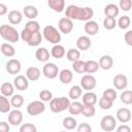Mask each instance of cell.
Segmentation results:
<instances>
[{
	"mask_svg": "<svg viewBox=\"0 0 132 132\" xmlns=\"http://www.w3.org/2000/svg\"><path fill=\"white\" fill-rule=\"evenodd\" d=\"M80 113L82 116H85L86 118H92L96 113V108H95L94 105H85V104H82V108H81Z\"/></svg>",
	"mask_w": 132,
	"mask_h": 132,
	"instance_id": "obj_39",
	"label": "cell"
},
{
	"mask_svg": "<svg viewBox=\"0 0 132 132\" xmlns=\"http://www.w3.org/2000/svg\"><path fill=\"white\" fill-rule=\"evenodd\" d=\"M59 79L64 85L70 84L72 81V79H73V73H72V71L70 69H68V68L62 69L59 72Z\"/></svg>",
	"mask_w": 132,
	"mask_h": 132,
	"instance_id": "obj_21",
	"label": "cell"
},
{
	"mask_svg": "<svg viewBox=\"0 0 132 132\" xmlns=\"http://www.w3.org/2000/svg\"><path fill=\"white\" fill-rule=\"evenodd\" d=\"M112 105H113V102L108 100V99H106V98H104V97H101L99 99V106L102 109H105V110L106 109H110L112 107Z\"/></svg>",
	"mask_w": 132,
	"mask_h": 132,
	"instance_id": "obj_45",
	"label": "cell"
},
{
	"mask_svg": "<svg viewBox=\"0 0 132 132\" xmlns=\"http://www.w3.org/2000/svg\"><path fill=\"white\" fill-rule=\"evenodd\" d=\"M132 6V1L131 0H120L119 2V8L123 9L124 11H129Z\"/></svg>",
	"mask_w": 132,
	"mask_h": 132,
	"instance_id": "obj_47",
	"label": "cell"
},
{
	"mask_svg": "<svg viewBox=\"0 0 132 132\" xmlns=\"http://www.w3.org/2000/svg\"><path fill=\"white\" fill-rule=\"evenodd\" d=\"M40 75H41V72H40V69L38 67L31 66L26 70V77L28 80L35 81V80L39 79Z\"/></svg>",
	"mask_w": 132,
	"mask_h": 132,
	"instance_id": "obj_20",
	"label": "cell"
},
{
	"mask_svg": "<svg viewBox=\"0 0 132 132\" xmlns=\"http://www.w3.org/2000/svg\"><path fill=\"white\" fill-rule=\"evenodd\" d=\"M120 99L124 104H127V105L131 104L132 103V91L127 90V91L122 92V94L120 96Z\"/></svg>",
	"mask_w": 132,
	"mask_h": 132,
	"instance_id": "obj_41",
	"label": "cell"
},
{
	"mask_svg": "<svg viewBox=\"0 0 132 132\" xmlns=\"http://www.w3.org/2000/svg\"><path fill=\"white\" fill-rule=\"evenodd\" d=\"M98 64H99V68H101L103 70H109V69H111V67L113 65V59L109 55H103L99 59Z\"/></svg>",
	"mask_w": 132,
	"mask_h": 132,
	"instance_id": "obj_16",
	"label": "cell"
},
{
	"mask_svg": "<svg viewBox=\"0 0 132 132\" xmlns=\"http://www.w3.org/2000/svg\"><path fill=\"white\" fill-rule=\"evenodd\" d=\"M47 5L56 12H62L65 9V1L64 0H48Z\"/></svg>",
	"mask_w": 132,
	"mask_h": 132,
	"instance_id": "obj_23",
	"label": "cell"
},
{
	"mask_svg": "<svg viewBox=\"0 0 132 132\" xmlns=\"http://www.w3.org/2000/svg\"><path fill=\"white\" fill-rule=\"evenodd\" d=\"M21 38L30 46H37L42 41V35H41L40 31L34 32V33H29L23 29L21 32Z\"/></svg>",
	"mask_w": 132,
	"mask_h": 132,
	"instance_id": "obj_4",
	"label": "cell"
},
{
	"mask_svg": "<svg viewBox=\"0 0 132 132\" xmlns=\"http://www.w3.org/2000/svg\"><path fill=\"white\" fill-rule=\"evenodd\" d=\"M112 84L117 90H124L128 86V78L124 74H117L112 79Z\"/></svg>",
	"mask_w": 132,
	"mask_h": 132,
	"instance_id": "obj_14",
	"label": "cell"
},
{
	"mask_svg": "<svg viewBox=\"0 0 132 132\" xmlns=\"http://www.w3.org/2000/svg\"><path fill=\"white\" fill-rule=\"evenodd\" d=\"M97 101L98 98L94 92H87L82 95V104L85 105H95Z\"/></svg>",
	"mask_w": 132,
	"mask_h": 132,
	"instance_id": "obj_26",
	"label": "cell"
},
{
	"mask_svg": "<svg viewBox=\"0 0 132 132\" xmlns=\"http://www.w3.org/2000/svg\"><path fill=\"white\" fill-rule=\"evenodd\" d=\"M23 20V14L20 10H11L8 12V21L12 25H18L22 22Z\"/></svg>",
	"mask_w": 132,
	"mask_h": 132,
	"instance_id": "obj_27",
	"label": "cell"
},
{
	"mask_svg": "<svg viewBox=\"0 0 132 132\" xmlns=\"http://www.w3.org/2000/svg\"><path fill=\"white\" fill-rule=\"evenodd\" d=\"M116 126H117V121L113 116H110V114L104 116L100 121V127L105 132L113 131L116 129Z\"/></svg>",
	"mask_w": 132,
	"mask_h": 132,
	"instance_id": "obj_6",
	"label": "cell"
},
{
	"mask_svg": "<svg viewBox=\"0 0 132 132\" xmlns=\"http://www.w3.org/2000/svg\"><path fill=\"white\" fill-rule=\"evenodd\" d=\"M130 24H131V19L129 15H122L117 22V25L119 26V28L123 30L128 29L130 27Z\"/></svg>",
	"mask_w": 132,
	"mask_h": 132,
	"instance_id": "obj_38",
	"label": "cell"
},
{
	"mask_svg": "<svg viewBox=\"0 0 132 132\" xmlns=\"http://www.w3.org/2000/svg\"><path fill=\"white\" fill-rule=\"evenodd\" d=\"M0 92H1V95L5 96V97H11L13 95V92H14V87L12 84L6 81V82H3L0 87Z\"/></svg>",
	"mask_w": 132,
	"mask_h": 132,
	"instance_id": "obj_30",
	"label": "cell"
},
{
	"mask_svg": "<svg viewBox=\"0 0 132 132\" xmlns=\"http://www.w3.org/2000/svg\"><path fill=\"white\" fill-rule=\"evenodd\" d=\"M62 125L63 127L66 129V130H73L74 128H76L77 126V122L74 118L72 117H66L63 119V122H62Z\"/></svg>",
	"mask_w": 132,
	"mask_h": 132,
	"instance_id": "obj_35",
	"label": "cell"
},
{
	"mask_svg": "<svg viewBox=\"0 0 132 132\" xmlns=\"http://www.w3.org/2000/svg\"><path fill=\"white\" fill-rule=\"evenodd\" d=\"M13 87L19 91H26L29 87V80L25 75H16L13 79Z\"/></svg>",
	"mask_w": 132,
	"mask_h": 132,
	"instance_id": "obj_13",
	"label": "cell"
},
{
	"mask_svg": "<svg viewBox=\"0 0 132 132\" xmlns=\"http://www.w3.org/2000/svg\"><path fill=\"white\" fill-rule=\"evenodd\" d=\"M124 39H125V42H126L129 46H132V30H128V31L125 33Z\"/></svg>",
	"mask_w": 132,
	"mask_h": 132,
	"instance_id": "obj_49",
	"label": "cell"
},
{
	"mask_svg": "<svg viewBox=\"0 0 132 132\" xmlns=\"http://www.w3.org/2000/svg\"><path fill=\"white\" fill-rule=\"evenodd\" d=\"M82 94V89L80 88V86H77V85H74L70 88L69 90V93H68V96H69V99H78Z\"/></svg>",
	"mask_w": 132,
	"mask_h": 132,
	"instance_id": "obj_34",
	"label": "cell"
},
{
	"mask_svg": "<svg viewBox=\"0 0 132 132\" xmlns=\"http://www.w3.org/2000/svg\"><path fill=\"white\" fill-rule=\"evenodd\" d=\"M93 14H94V10L91 7H88V6L81 7V11H80V15H79L78 21H85V22L91 21Z\"/></svg>",
	"mask_w": 132,
	"mask_h": 132,
	"instance_id": "obj_31",
	"label": "cell"
},
{
	"mask_svg": "<svg viewBox=\"0 0 132 132\" xmlns=\"http://www.w3.org/2000/svg\"><path fill=\"white\" fill-rule=\"evenodd\" d=\"M42 74L46 78H50V79L56 78L58 76V74H59V68L55 63L47 62L42 67Z\"/></svg>",
	"mask_w": 132,
	"mask_h": 132,
	"instance_id": "obj_7",
	"label": "cell"
},
{
	"mask_svg": "<svg viewBox=\"0 0 132 132\" xmlns=\"http://www.w3.org/2000/svg\"><path fill=\"white\" fill-rule=\"evenodd\" d=\"M76 46L80 51H88L91 47V39L87 35H81L76 40Z\"/></svg>",
	"mask_w": 132,
	"mask_h": 132,
	"instance_id": "obj_19",
	"label": "cell"
},
{
	"mask_svg": "<svg viewBox=\"0 0 132 132\" xmlns=\"http://www.w3.org/2000/svg\"><path fill=\"white\" fill-rule=\"evenodd\" d=\"M72 69L76 73H85V61H81L80 59L72 63Z\"/></svg>",
	"mask_w": 132,
	"mask_h": 132,
	"instance_id": "obj_42",
	"label": "cell"
},
{
	"mask_svg": "<svg viewBox=\"0 0 132 132\" xmlns=\"http://www.w3.org/2000/svg\"><path fill=\"white\" fill-rule=\"evenodd\" d=\"M77 132H92V127L88 123H81L77 127Z\"/></svg>",
	"mask_w": 132,
	"mask_h": 132,
	"instance_id": "obj_48",
	"label": "cell"
},
{
	"mask_svg": "<svg viewBox=\"0 0 132 132\" xmlns=\"http://www.w3.org/2000/svg\"><path fill=\"white\" fill-rule=\"evenodd\" d=\"M66 58H67L68 61H70V62L73 63V62L79 60V58H80V53H79V51L76 50V48H69V50L67 51V53H66Z\"/></svg>",
	"mask_w": 132,
	"mask_h": 132,
	"instance_id": "obj_37",
	"label": "cell"
},
{
	"mask_svg": "<svg viewBox=\"0 0 132 132\" xmlns=\"http://www.w3.org/2000/svg\"><path fill=\"white\" fill-rule=\"evenodd\" d=\"M117 96H118L117 91L114 89H112V88L105 89L104 92H103V95H102V97H104V98H106V99H108V100H110L112 102L117 99Z\"/></svg>",
	"mask_w": 132,
	"mask_h": 132,
	"instance_id": "obj_40",
	"label": "cell"
},
{
	"mask_svg": "<svg viewBox=\"0 0 132 132\" xmlns=\"http://www.w3.org/2000/svg\"><path fill=\"white\" fill-rule=\"evenodd\" d=\"M81 108H82V103H80L78 101H73V102H70L68 111L72 116H77L81 112Z\"/></svg>",
	"mask_w": 132,
	"mask_h": 132,
	"instance_id": "obj_33",
	"label": "cell"
},
{
	"mask_svg": "<svg viewBox=\"0 0 132 132\" xmlns=\"http://www.w3.org/2000/svg\"><path fill=\"white\" fill-rule=\"evenodd\" d=\"M66 55L65 47L61 44H55L51 50V56L56 59H61Z\"/></svg>",
	"mask_w": 132,
	"mask_h": 132,
	"instance_id": "obj_28",
	"label": "cell"
},
{
	"mask_svg": "<svg viewBox=\"0 0 132 132\" xmlns=\"http://www.w3.org/2000/svg\"><path fill=\"white\" fill-rule=\"evenodd\" d=\"M117 26V21L113 18H105L103 20V27L106 30H112Z\"/></svg>",
	"mask_w": 132,
	"mask_h": 132,
	"instance_id": "obj_43",
	"label": "cell"
},
{
	"mask_svg": "<svg viewBox=\"0 0 132 132\" xmlns=\"http://www.w3.org/2000/svg\"><path fill=\"white\" fill-rule=\"evenodd\" d=\"M58 28L61 33L69 34L73 29V21L67 19V18H61L58 22Z\"/></svg>",
	"mask_w": 132,
	"mask_h": 132,
	"instance_id": "obj_10",
	"label": "cell"
},
{
	"mask_svg": "<svg viewBox=\"0 0 132 132\" xmlns=\"http://www.w3.org/2000/svg\"><path fill=\"white\" fill-rule=\"evenodd\" d=\"M10 108H11V105L8 98L3 95H0V112L7 113L10 111Z\"/></svg>",
	"mask_w": 132,
	"mask_h": 132,
	"instance_id": "obj_32",
	"label": "cell"
},
{
	"mask_svg": "<svg viewBox=\"0 0 132 132\" xmlns=\"http://www.w3.org/2000/svg\"><path fill=\"white\" fill-rule=\"evenodd\" d=\"M84 29H85V32H86L88 35L94 36V35H96V34L98 33V31H99V25L97 24V22L91 20V21L86 22V24H85V26H84Z\"/></svg>",
	"mask_w": 132,
	"mask_h": 132,
	"instance_id": "obj_18",
	"label": "cell"
},
{
	"mask_svg": "<svg viewBox=\"0 0 132 132\" xmlns=\"http://www.w3.org/2000/svg\"><path fill=\"white\" fill-rule=\"evenodd\" d=\"M23 13L24 15L29 19L30 21H34L37 15H38V9L34 6V5H31V4H28L26 6H24V9H23Z\"/></svg>",
	"mask_w": 132,
	"mask_h": 132,
	"instance_id": "obj_17",
	"label": "cell"
},
{
	"mask_svg": "<svg viewBox=\"0 0 132 132\" xmlns=\"http://www.w3.org/2000/svg\"><path fill=\"white\" fill-rule=\"evenodd\" d=\"M20 132H37V128L31 123H25L20 127Z\"/></svg>",
	"mask_w": 132,
	"mask_h": 132,
	"instance_id": "obj_46",
	"label": "cell"
},
{
	"mask_svg": "<svg viewBox=\"0 0 132 132\" xmlns=\"http://www.w3.org/2000/svg\"><path fill=\"white\" fill-rule=\"evenodd\" d=\"M97 85L96 78L92 74H85L80 78V88L86 91H92Z\"/></svg>",
	"mask_w": 132,
	"mask_h": 132,
	"instance_id": "obj_8",
	"label": "cell"
},
{
	"mask_svg": "<svg viewBox=\"0 0 132 132\" xmlns=\"http://www.w3.org/2000/svg\"><path fill=\"white\" fill-rule=\"evenodd\" d=\"M0 36L4 40H6L10 43H15L20 39L19 32L16 31L15 28H13L10 25H1L0 26Z\"/></svg>",
	"mask_w": 132,
	"mask_h": 132,
	"instance_id": "obj_1",
	"label": "cell"
},
{
	"mask_svg": "<svg viewBox=\"0 0 132 132\" xmlns=\"http://www.w3.org/2000/svg\"><path fill=\"white\" fill-rule=\"evenodd\" d=\"M60 132H66V131H60Z\"/></svg>",
	"mask_w": 132,
	"mask_h": 132,
	"instance_id": "obj_53",
	"label": "cell"
},
{
	"mask_svg": "<svg viewBox=\"0 0 132 132\" xmlns=\"http://www.w3.org/2000/svg\"><path fill=\"white\" fill-rule=\"evenodd\" d=\"M80 11H81V7L71 4L68 5L65 9V18L73 21V20H79V15H80Z\"/></svg>",
	"mask_w": 132,
	"mask_h": 132,
	"instance_id": "obj_9",
	"label": "cell"
},
{
	"mask_svg": "<svg viewBox=\"0 0 132 132\" xmlns=\"http://www.w3.org/2000/svg\"><path fill=\"white\" fill-rule=\"evenodd\" d=\"M5 68L9 74H18L22 69V64L18 59H10L7 61Z\"/></svg>",
	"mask_w": 132,
	"mask_h": 132,
	"instance_id": "obj_11",
	"label": "cell"
},
{
	"mask_svg": "<svg viewBox=\"0 0 132 132\" xmlns=\"http://www.w3.org/2000/svg\"><path fill=\"white\" fill-rule=\"evenodd\" d=\"M117 120L123 124L128 123L131 120V110L127 107H122L117 110Z\"/></svg>",
	"mask_w": 132,
	"mask_h": 132,
	"instance_id": "obj_15",
	"label": "cell"
},
{
	"mask_svg": "<svg viewBox=\"0 0 132 132\" xmlns=\"http://www.w3.org/2000/svg\"><path fill=\"white\" fill-rule=\"evenodd\" d=\"M9 101H10V105L18 109V107H21L24 104V97L21 94H13Z\"/></svg>",
	"mask_w": 132,
	"mask_h": 132,
	"instance_id": "obj_36",
	"label": "cell"
},
{
	"mask_svg": "<svg viewBox=\"0 0 132 132\" xmlns=\"http://www.w3.org/2000/svg\"><path fill=\"white\" fill-rule=\"evenodd\" d=\"M10 126L7 122H0V132H9Z\"/></svg>",
	"mask_w": 132,
	"mask_h": 132,
	"instance_id": "obj_51",
	"label": "cell"
},
{
	"mask_svg": "<svg viewBox=\"0 0 132 132\" xmlns=\"http://www.w3.org/2000/svg\"><path fill=\"white\" fill-rule=\"evenodd\" d=\"M39 99L40 101L42 102H47V101H51L53 99V94L51 91L48 90H42L40 93H39Z\"/></svg>",
	"mask_w": 132,
	"mask_h": 132,
	"instance_id": "obj_44",
	"label": "cell"
},
{
	"mask_svg": "<svg viewBox=\"0 0 132 132\" xmlns=\"http://www.w3.org/2000/svg\"><path fill=\"white\" fill-rule=\"evenodd\" d=\"M23 121V113L19 109L10 110L8 113V124L12 126H19Z\"/></svg>",
	"mask_w": 132,
	"mask_h": 132,
	"instance_id": "obj_12",
	"label": "cell"
},
{
	"mask_svg": "<svg viewBox=\"0 0 132 132\" xmlns=\"http://www.w3.org/2000/svg\"><path fill=\"white\" fill-rule=\"evenodd\" d=\"M35 58L39 62H47L50 59V52L45 47H38L35 52Z\"/></svg>",
	"mask_w": 132,
	"mask_h": 132,
	"instance_id": "obj_25",
	"label": "cell"
},
{
	"mask_svg": "<svg viewBox=\"0 0 132 132\" xmlns=\"http://www.w3.org/2000/svg\"><path fill=\"white\" fill-rule=\"evenodd\" d=\"M42 36L46 41L53 43L54 45L59 44V42L61 41V33L58 31V29H56L52 25H47L43 28Z\"/></svg>",
	"mask_w": 132,
	"mask_h": 132,
	"instance_id": "obj_3",
	"label": "cell"
},
{
	"mask_svg": "<svg viewBox=\"0 0 132 132\" xmlns=\"http://www.w3.org/2000/svg\"><path fill=\"white\" fill-rule=\"evenodd\" d=\"M44 110H45L44 102H42L40 100L32 101L27 105V112L30 116H38V114L42 113Z\"/></svg>",
	"mask_w": 132,
	"mask_h": 132,
	"instance_id": "obj_5",
	"label": "cell"
},
{
	"mask_svg": "<svg viewBox=\"0 0 132 132\" xmlns=\"http://www.w3.org/2000/svg\"><path fill=\"white\" fill-rule=\"evenodd\" d=\"M70 105V99L68 97H57L50 101V108L53 112L59 113L68 109Z\"/></svg>",
	"mask_w": 132,
	"mask_h": 132,
	"instance_id": "obj_2",
	"label": "cell"
},
{
	"mask_svg": "<svg viewBox=\"0 0 132 132\" xmlns=\"http://www.w3.org/2000/svg\"><path fill=\"white\" fill-rule=\"evenodd\" d=\"M116 132H131V128L126 124H122L117 128Z\"/></svg>",
	"mask_w": 132,
	"mask_h": 132,
	"instance_id": "obj_50",
	"label": "cell"
},
{
	"mask_svg": "<svg viewBox=\"0 0 132 132\" xmlns=\"http://www.w3.org/2000/svg\"><path fill=\"white\" fill-rule=\"evenodd\" d=\"M0 51L1 53L5 56V57H8V58H11L15 55V48L12 44L8 43V42H4L0 45Z\"/></svg>",
	"mask_w": 132,
	"mask_h": 132,
	"instance_id": "obj_24",
	"label": "cell"
},
{
	"mask_svg": "<svg viewBox=\"0 0 132 132\" xmlns=\"http://www.w3.org/2000/svg\"><path fill=\"white\" fill-rule=\"evenodd\" d=\"M99 69V64L98 62L94 61V60H88L85 61V72L88 74H93L95 72H97Z\"/></svg>",
	"mask_w": 132,
	"mask_h": 132,
	"instance_id": "obj_29",
	"label": "cell"
},
{
	"mask_svg": "<svg viewBox=\"0 0 132 132\" xmlns=\"http://www.w3.org/2000/svg\"><path fill=\"white\" fill-rule=\"evenodd\" d=\"M7 6L4 3H0V15H4L7 13Z\"/></svg>",
	"mask_w": 132,
	"mask_h": 132,
	"instance_id": "obj_52",
	"label": "cell"
},
{
	"mask_svg": "<svg viewBox=\"0 0 132 132\" xmlns=\"http://www.w3.org/2000/svg\"><path fill=\"white\" fill-rule=\"evenodd\" d=\"M119 12H120V8L114 3H109L104 7V14L106 15V18L116 19V16L119 14Z\"/></svg>",
	"mask_w": 132,
	"mask_h": 132,
	"instance_id": "obj_22",
	"label": "cell"
}]
</instances>
